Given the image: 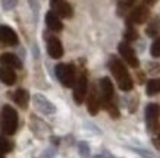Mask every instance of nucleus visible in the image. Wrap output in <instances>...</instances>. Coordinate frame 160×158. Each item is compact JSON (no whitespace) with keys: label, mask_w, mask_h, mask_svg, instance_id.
<instances>
[{"label":"nucleus","mask_w":160,"mask_h":158,"mask_svg":"<svg viewBox=\"0 0 160 158\" xmlns=\"http://www.w3.org/2000/svg\"><path fill=\"white\" fill-rule=\"evenodd\" d=\"M109 69H110L112 75L115 76L118 85L123 92H129L134 88V82H132V78L128 72V69L123 63L116 57V56H112L110 60H109Z\"/></svg>","instance_id":"1"},{"label":"nucleus","mask_w":160,"mask_h":158,"mask_svg":"<svg viewBox=\"0 0 160 158\" xmlns=\"http://www.w3.org/2000/svg\"><path fill=\"white\" fill-rule=\"evenodd\" d=\"M0 129L5 135L10 136L18 129V113L13 107L5 105L0 113Z\"/></svg>","instance_id":"2"},{"label":"nucleus","mask_w":160,"mask_h":158,"mask_svg":"<svg viewBox=\"0 0 160 158\" xmlns=\"http://www.w3.org/2000/svg\"><path fill=\"white\" fill-rule=\"evenodd\" d=\"M54 72H56V76H58L62 85H65L66 88H72L73 84H75V79H77V73H75V69H73L72 65L60 63L56 66Z\"/></svg>","instance_id":"3"},{"label":"nucleus","mask_w":160,"mask_h":158,"mask_svg":"<svg viewBox=\"0 0 160 158\" xmlns=\"http://www.w3.org/2000/svg\"><path fill=\"white\" fill-rule=\"evenodd\" d=\"M88 92V81H87V73L81 72L75 79L73 84V100L77 104H81Z\"/></svg>","instance_id":"4"},{"label":"nucleus","mask_w":160,"mask_h":158,"mask_svg":"<svg viewBox=\"0 0 160 158\" xmlns=\"http://www.w3.org/2000/svg\"><path fill=\"white\" fill-rule=\"evenodd\" d=\"M100 86V100L103 105L106 107L109 104H113V97H115V89H113V84L109 78H102L98 82Z\"/></svg>","instance_id":"5"},{"label":"nucleus","mask_w":160,"mask_h":158,"mask_svg":"<svg viewBox=\"0 0 160 158\" xmlns=\"http://www.w3.org/2000/svg\"><path fill=\"white\" fill-rule=\"evenodd\" d=\"M160 119V105L156 103H150L146 107V125L150 132L157 129V123Z\"/></svg>","instance_id":"6"},{"label":"nucleus","mask_w":160,"mask_h":158,"mask_svg":"<svg viewBox=\"0 0 160 158\" xmlns=\"http://www.w3.org/2000/svg\"><path fill=\"white\" fill-rule=\"evenodd\" d=\"M118 50H119V54L122 56V59H123L131 67L137 69V67L140 66V60H138V57L135 56L134 48L126 43V41H122V43L118 45Z\"/></svg>","instance_id":"7"},{"label":"nucleus","mask_w":160,"mask_h":158,"mask_svg":"<svg viewBox=\"0 0 160 158\" xmlns=\"http://www.w3.org/2000/svg\"><path fill=\"white\" fill-rule=\"evenodd\" d=\"M50 6L59 18H65V19L72 18L73 10L66 0H50Z\"/></svg>","instance_id":"8"},{"label":"nucleus","mask_w":160,"mask_h":158,"mask_svg":"<svg viewBox=\"0 0 160 158\" xmlns=\"http://www.w3.org/2000/svg\"><path fill=\"white\" fill-rule=\"evenodd\" d=\"M150 16V10L147 5H140L132 10L129 16H128V24H144Z\"/></svg>","instance_id":"9"},{"label":"nucleus","mask_w":160,"mask_h":158,"mask_svg":"<svg viewBox=\"0 0 160 158\" xmlns=\"http://www.w3.org/2000/svg\"><path fill=\"white\" fill-rule=\"evenodd\" d=\"M32 101H34L35 108H37L40 113H43V114H53V113H56V107H54L43 94H35V95L32 97Z\"/></svg>","instance_id":"10"},{"label":"nucleus","mask_w":160,"mask_h":158,"mask_svg":"<svg viewBox=\"0 0 160 158\" xmlns=\"http://www.w3.org/2000/svg\"><path fill=\"white\" fill-rule=\"evenodd\" d=\"M87 108H88V113L92 116H96L98 113V110H100V97L97 94L96 86L90 88V92L87 95Z\"/></svg>","instance_id":"11"},{"label":"nucleus","mask_w":160,"mask_h":158,"mask_svg":"<svg viewBox=\"0 0 160 158\" xmlns=\"http://www.w3.org/2000/svg\"><path fill=\"white\" fill-rule=\"evenodd\" d=\"M0 41L5 43L6 45H16L19 43L16 32L8 25H0Z\"/></svg>","instance_id":"12"},{"label":"nucleus","mask_w":160,"mask_h":158,"mask_svg":"<svg viewBox=\"0 0 160 158\" xmlns=\"http://www.w3.org/2000/svg\"><path fill=\"white\" fill-rule=\"evenodd\" d=\"M47 53L52 59H60L63 56V45L60 40L56 37H50L47 41Z\"/></svg>","instance_id":"13"},{"label":"nucleus","mask_w":160,"mask_h":158,"mask_svg":"<svg viewBox=\"0 0 160 158\" xmlns=\"http://www.w3.org/2000/svg\"><path fill=\"white\" fill-rule=\"evenodd\" d=\"M0 65L12 67V69H21L22 67V62L19 60L18 56H15L13 53H3V54H0Z\"/></svg>","instance_id":"14"},{"label":"nucleus","mask_w":160,"mask_h":158,"mask_svg":"<svg viewBox=\"0 0 160 158\" xmlns=\"http://www.w3.org/2000/svg\"><path fill=\"white\" fill-rule=\"evenodd\" d=\"M46 24H47V26H49L52 31H54V32H59V31H62V28H63V24H62V21H60V18L54 13L53 10H50V12L46 13Z\"/></svg>","instance_id":"15"},{"label":"nucleus","mask_w":160,"mask_h":158,"mask_svg":"<svg viewBox=\"0 0 160 158\" xmlns=\"http://www.w3.org/2000/svg\"><path fill=\"white\" fill-rule=\"evenodd\" d=\"M0 81L5 85H13L16 82V73L12 67L0 66Z\"/></svg>","instance_id":"16"},{"label":"nucleus","mask_w":160,"mask_h":158,"mask_svg":"<svg viewBox=\"0 0 160 158\" xmlns=\"http://www.w3.org/2000/svg\"><path fill=\"white\" fill-rule=\"evenodd\" d=\"M13 100L21 108H27L28 101H29L28 91H27V89H22V88H21V89H16V92L13 94Z\"/></svg>","instance_id":"17"},{"label":"nucleus","mask_w":160,"mask_h":158,"mask_svg":"<svg viewBox=\"0 0 160 158\" xmlns=\"http://www.w3.org/2000/svg\"><path fill=\"white\" fill-rule=\"evenodd\" d=\"M147 95H156V94H160V78H154V79H150L147 82Z\"/></svg>","instance_id":"18"},{"label":"nucleus","mask_w":160,"mask_h":158,"mask_svg":"<svg viewBox=\"0 0 160 158\" xmlns=\"http://www.w3.org/2000/svg\"><path fill=\"white\" fill-rule=\"evenodd\" d=\"M160 32V19L156 18L147 25V29H146V34L148 37H157Z\"/></svg>","instance_id":"19"},{"label":"nucleus","mask_w":160,"mask_h":158,"mask_svg":"<svg viewBox=\"0 0 160 158\" xmlns=\"http://www.w3.org/2000/svg\"><path fill=\"white\" fill-rule=\"evenodd\" d=\"M12 148H13V145H12V142L6 136H0V151L3 154H8L12 151Z\"/></svg>","instance_id":"20"},{"label":"nucleus","mask_w":160,"mask_h":158,"mask_svg":"<svg viewBox=\"0 0 160 158\" xmlns=\"http://www.w3.org/2000/svg\"><path fill=\"white\" fill-rule=\"evenodd\" d=\"M138 38V32L135 31V28L132 26V24H128L125 31V40L126 41H134V40Z\"/></svg>","instance_id":"21"},{"label":"nucleus","mask_w":160,"mask_h":158,"mask_svg":"<svg viewBox=\"0 0 160 158\" xmlns=\"http://www.w3.org/2000/svg\"><path fill=\"white\" fill-rule=\"evenodd\" d=\"M150 53H151L153 57H156V59L160 57V37H157V38L153 41L151 48H150Z\"/></svg>","instance_id":"22"},{"label":"nucleus","mask_w":160,"mask_h":158,"mask_svg":"<svg viewBox=\"0 0 160 158\" xmlns=\"http://www.w3.org/2000/svg\"><path fill=\"white\" fill-rule=\"evenodd\" d=\"M78 151H79V155L82 158H88L90 157V145L87 142H79L78 144Z\"/></svg>","instance_id":"23"},{"label":"nucleus","mask_w":160,"mask_h":158,"mask_svg":"<svg viewBox=\"0 0 160 158\" xmlns=\"http://www.w3.org/2000/svg\"><path fill=\"white\" fill-rule=\"evenodd\" d=\"M16 5H18V0H2V6H3L5 10L13 9Z\"/></svg>","instance_id":"24"},{"label":"nucleus","mask_w":160,"mask_h":158,"mask_svg":"<svg viewBox=\"0 0 160 158\" xmlns=\"http://www.w3.org/2000/svg\"><path fill=\"white\" fill-rule=\"evenodd\" d=\"M134 3H135V0H121V2H119V10L128 9V7H131Z\"/></svg>","instance_id":"25"},{"label":"nucleus","mask_w":160,"mask_h":158,"mask_svg":"<svg viewBox=\"0 0 160 158\" xmlns=\"http://www.w3.org/2000/svg\"><path fill=\"white\" fill-rule=\"evenodd\" d=\"M142 3H144V5H147V6H151V5H154V3H156V0H144Z\"/></svg>","instance_id":"26"},{"label":"nucleus","mask_w":160,"mask_h":158,"mask_svg":"<svg viewBox=\"0 0 160 158\" xmlns=\"http://www.w3.org/2000/svg\"><path fill=\"white\" fill-rule=\"evenodd\" d=\"M94 158H110L109 155H106V154H102V155H96Z\"/></svg>","instance_id":"27"},{"label":"nucleus","mask_w":160,"mask_h":158,"mask_svg":"<svg viewBox=\"0 0 160 158\" xmlns=\"http://www.w3.org/2000/svg\"><path fill=\"white\" fill-rule=\"evenodd\" d=\"M0 158H5V157H3V152H2V151H0Z\"/></svg>","instance_id":"28"},{"label":"nucleus","mask_w":160,"mask_h":158,"mask_svg":"<svg viewBox=\"0 0 160 158\" xmlns=\"http://www.w3.org/2000/svg\"><path fill=\"white\" fill-rule=\"evenodd\" d=\"M159 144H160V130H159Z\"/></svg>","instance_id":"29"}]
</instances>
